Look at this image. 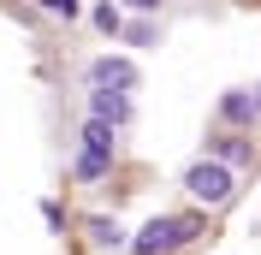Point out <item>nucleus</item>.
Returning a JSON list of instances; mask_svg holds the SVG:
<instances>
[{
	"label": "nucleus",
	"instance_id": "nucleus-7",
	"mask_svg": "<svg viewBox=\"0 0 261 255\" xmlns=\"http://www.w3.org/2000/svg\"><path fill=\"white\" fill-rule=\"evenodd\" d=\"M214 119H220V131H255L261 119H255V101H249V89H226L220 95V107H214Z\"/></svg>",
	"mask_w": 261,
	"mask_h": 255
},
{
	"label": "nucleus",
	"instance_id": "nucleus-4",
	"mask_svg": "<svg viewBox=\"0 0 261 255\" xmlns=\"http://www.w3.org/2000/svg\"><path fill=\"white\" fill-rule=\"evenodd\" d=\"M202 155H208V160H220V166H231V172H255V166H261L255 137H244V131H208Z\"/></svg>",
	"mask_w": 261,
	"mask_h": 255
},
{
	"label": "nucleus",
	"instance_id": "nucleus-3",
	"mask_svg": "<svg viewBox=\"0 0 261 255\" xmlns=\"http://www.w3.org/2000/svg\"><path fill=\"white\" fill-rule=\"evenodd\" d=\"M119 160V131H107L101 119H83L77 131V155H71V178L77 184H101Z\"/></svg>",
	"mask_w": 261,
	"mask_h": 255
},
{
	"label": "nucleus",
	"instance_id": "nucleus-5",
	"mask_svg": "<svg viewBox=\"0 0 261 255\" xmlns=\"http://www.w3.org/2000/svg\"><path fill=\"white\" fill-rule=\"evenodd\" d=\"M89 119H101L107 131H125L130 119H137V101H130L125 89H95V83H89Z\"/></svg>",
	"mask_w": 261,
	"mask_h": 255
},
{
	"label": "nucleus",
	"instance_id": "nucleus-11",
	"mask_svg": "<svg viewBox=\"0 0 261 255\" xmlns=\"http://www.w3.org/2000/svg\"><path fill=\"white\" fill-rule=\"evenodd\" d=\"M36 6H42V12H54V18H65V24H71V18L83 12L77 0H36Z\"/></svg>",
	"mask_w": 261,
	"mask_h": 255
},
{
	"label": "nucleus",
	"instance_id": "nucleus-12",
	"mask_svg": "<svg viewBox=\"0 0 261 255\" xmlns=\"http://www.w3.org/2000/svg\"><path fill=\"white\" fill-rule=\"evenodd\" d=\"M113 6H119V12H137V18H148V12H161L166 0H113Z\"/></svg>",
	"mask_w": 261,
	"mask_h": 255
},
{
	"label": "nucleus",
	"instance_id": "nucleus-1",
	"mask_svg": "<svg viewBox=\"0 0 261 255\" xmlns=\"http://www.w3.org/2000/svg\"><path fill=\"white\" fill-rule=\"evenodd\" d=\"M202 238H214V225H208L202 208H196V214H154V220H143L125 238V249L130 255H184V249H196Z\"/></svg>",
	"mask_w": 261,
	"mask_h": 255
},
{
	"label": "nucleus",
	"instance_id": "nucleus-10",
	"mask_svg": "<svg viewBox=\"0 0 261 255\" xmlns=\"http://www.w3.org/2000/svg\"><path fill=\"white\" fill-rule=\"evenodd\" d=\"M89 24H95V30H101V36H119V30H125V12H119L113 0H101L95 12H89Z\"/></svg>",
	"mask_w": 261,
	"mask_h": 255
},
{
	"label": "nucleus",
	"instance_id": "nucleus-8",
	"mask_svg": "<svg viewBox=\"0 0 261 255\" xmlns=\"http://www.w3.org/2000/svg\"><path fill=\"white\" fill-rule=\"evenodd\" d=\"M77 225H83V238L95 243V249H125V238H130V232L113 220V214H83Z\"/></svg>",
	"mask_w": 261,
	"mask_h": 255
},
{
	"label": "nucleus",
	"instance_id": "nucleus-2",
	"mask_svg": "<svg viewBox=\"0 0 261 255\" xmlns=\"http://www.w3.org/2000/svg\"><path fill=\"white\" fill-rule=\"evenodd\" d=\"M178 184H184V196H190L202 214L238 202V172H231V166H220V160H208V155H196L190 166L178 172Z\"/></svg>",
	"mask_w": 261,
	"mask_h": 255
},
{
	"label": "nucleus",
	"instance_id": "nucleus-9",
	"mask_svg": "<svg viewBox=\"0 0 261 255\" xmlns=\"http://www.w3.org/2000/svg\"><path fill=\"white\" fill-rule=\"evenodd\" d=\"M130 42V48H154L161 42V30H154V18H125V30H119Z\"/></svg>",
	"mask_w": 261,
	"mask_h": 255
},
{
	"label": "nucleus",
	"instance_id": "nucleus-13",
	"mask_svg": "<svg viewBox=\"0 0 261 255\" xmlns=\"http://www.w3.org/2000/svg\"><path fill=\"white\" fill-rule=\"evenodd\" d=\"M249 101H255V119H261V83H255V89H249Z\"/></svg>",
	"mask_w": 261,
	"mask_h": 255
},
{
	"label": "nucleus",
	"instance_id": "nucleus-6",
	"mask_svg": "<svg viewBox=\"0 0 261 255\" xmlns=\"http://www.w3.org/2000/svg\"><path fill=\"white\" fill-rule=\"evenodd\" d=\"M89 83H95V89H137V83H143V71H137V65L125 60V54H101V60H89Z\"/></svg>",
	"mask_w": 261,
	"mask_h": 255
}]
</instances>
